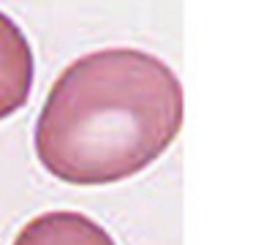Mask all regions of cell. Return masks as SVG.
<instances>
[{"mask_svg":"<svg viewBox=\"0 0 253 245\" xmlns=\"http://www.w3.org/2000/svg\"><path fill=\"white\" fill-rule=\"evenodd\" d=\"M182 85L142 49H95L68 63L36 120L41 166L68 185H112L158 161L182 128Z\"/></svg>","mask_w":253,"mask_h":245,"instance_id":"1","label":"cell"},{"mask_svg":"<svg viewBox=\"0 0 253 245\" xmlns=\"http://www.w3.org/2000/svg\"><path fill=\"white\" fill-rule=\"evenodd\" d=\"M36 60L28 36L0 11V120L17 114L33 90Z\"/></svg>","mask_w":253,"mask_h":245,"instance_id":"2","label":"cell"},{"mask_svg":"<svg viewBox=\"0 0 253 245\" xmlns=\"http://www.w3.org/2000/svg\"><path fill=\"white\" fill-rule=\"evenodd\" d=\"M14 245H115V240L84 212L52 210L30 218L17 232Z\"/></svg>","mask_w":253,"mask_h":245,"instance_id":"3","label":"cell"}]
</instances>
